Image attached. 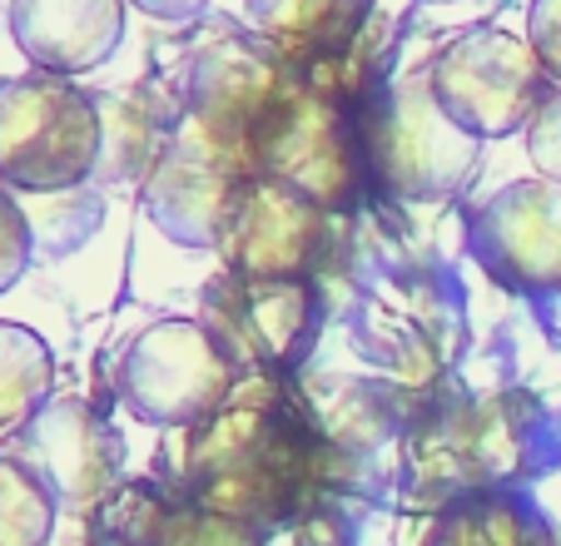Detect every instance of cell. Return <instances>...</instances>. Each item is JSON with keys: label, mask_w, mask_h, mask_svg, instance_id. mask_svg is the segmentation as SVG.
<instances>
[{"label": "cell", "mask_w": 561, "mask_h": 546, "mask_svg": "<svg viewBox=\"0 0 561 546\" xmlns=\"http://www.w3.org/2000/svg\"><path fill=\"white\" fill-rule=\"evenodd\" d=\"M318 437L294 408L239 402L199 422L184 452V487L194 507L254 526L294 522L318 497Z\"/></svg>", "instance_id": "1"}, {"label": "cell", "mask_w": 561, "mask_h": 546, "mask_svg": "<svg viewBox=\"0 0 561 546\" xmlns=\"http://www.w3.org/2000/svg\"><path fill=\"white\" fill-rule=\"evenodd\" d=\"M358 139L368 184L398 194V200H457L482 169V139L437 110L427 84H392L368 95L358 110Z\"/></svg>", "instance_id": "2"}, {"label": "cell", "mask_w": 561, "mask_h": 546, "mask_svg": "<svg viewBox=\"0 0 561 546\" xmlns=\"http://www.w3.org/2000/svg\"><path fill=\"white\" fill-rule=\"evenodd\" d=\"M105 155V110L60 75H25L0 90V184L65 194Z\"/></svg>", "instance_id": "3"}, {"label": "cell", "mask_w": 561, "mask_h": 546, "mask_svg": "<svg viewBox=\"0 0 561 546\" xmlns=\"http://www.w3.org/2000/svg\"><path fill=\"white\" fill-rule=\"evenodd\" d=\"M239 357L194 318H164L129 338L115 388L149 428H199L229 408Z\"/></svg>", "instance_id": "4"}, {"label": "cell", "mask_w": 561, "mask_h": 546, "mask_svg": "<svg viewBox=\"0 0 561 546\" xmlns=\"http://www.w3.org/2000/svg\"><path fill=\"white\" fill-rule=\"evenodd\" d=\"M427 95L472 139H507L527 129L547 100V75L527 41L502 25H472L437 50L427 70Z\"/></svg>", "instance_id": "5"}, {"label": "cell", "mask_w": 561, "mask_h": 546, "mask_svg": "<svg viewBox=\"0 0 561 546\" xmlns=\"http://www.w3.org/2000/svg\"><path fill=\"white\" fill-rule=\"evenodd\" d=\"M249 179H274L294 194L313 200L318 209H353L368 190V164H363V139L353 110L333 105L298 80V90L284 100L268 129L259 135L249 155Z\"/></svg>", "instance_id": "6"}, {"label": "cell", "mask_w": 561, "mask_h": 546, "mask_svg": "<svg viewBox=\"0 0 561 546\" xmlns=\"http://www.w3.org/2000/svg\"><path fill=\"white\" fill-rule=\"evenodd\" d=\"M15 457L41 477L55 507L95 516L119 492L125 442L115 422L85 398H50L31 422L15 432Z\"/></svg>", "instance_id": "7"}, {"label": "cell", "mask_w": 561, "mask_h": 546, "mask_svg": "<svg viewBox=\"0 0 561 546\" xmlns=\"http://www.w3.org/2000/svg\"><path fill=\"white\" fill-rule=\"evenodd\" d=\"M204 328L254 368H294L318 328V298L308 278H254L224 269L204 288Z\"/></svg>", "instance_id": "8"}, {"label": "cell", "mask_w": 561, "mask_h": 546, "mask_svg": "<svg viewBox=\"0 0 561 546\" xmlns=\"http://www.w3.org/2000/svg\"><path fill=\"white\" fill-rule=\"evenodd\" d=\"M477 263L522 294L561 288V184L517 179L502 184L472 219Z\"/></svg>", "instance_id": "9"}, {"label": "cell", "mask_w": 561, "mask_h": 546, "mask_svg": "<svg viewBox=\"0 0 561 546\" xmlns=\"http://www.w3.org/2000/svg\"><path fill=\"white\" fill-rule=\"evenodd\" d=\"M329 243V209L274 179H249L219 239L224 269L254 278H313Z\"/></svg>", "instance_id": "10"}, {"label": "cell", "mask_w": 561, "mask_h": 546, "mask_svg": "<svg viewBox=\"0 0 561 546\" xmlns=\"http://www.w3.org/2000/svg\"><path fill=\"white\" fill-rule=\"evenodd\" d=\"M244 184L249 179L229 159L214 155L190 125H180V139L170 145V155L159 159L145 184V209L170 239L219 249Z\"/></svg>", "instance_id": "11"}, {"label": "cell", "mask_w": 561, "mask_h": 546, "mask_svg": "<svg viewBox=\"0 0 561 546\" xmlns=\"http://www.w3.org/2000/svg\"><path fill=\"white\" fill-rule=\"evenodd\" d=\"M11 35L45 75H90L125 45V0H11Z\"/></svg>", "instance_id": "12"}, {"label": "cell", "mask_w": 561, "mask_h": 546, "mask_svg": "<svg viewBox=\"0 0 561 546\" xmlns=\"http://www.w3.org/2000/svg\"><path fill=\"white\" fill-rule=\"evenodd\" d=\"M254 35L288 65L339 55L358 31V0H244Z\"/></svg>", "instance_id": "13"}, {"label": "cell", "mask_w": 561, "mask_h": 546, "mask_svg": "<svg viewBox=\"0 0 561 546\" xmlns=\"http://www.w3.org/2000/svg\"><path fill=\"white\" fill-rule=\"evenodd\" d=\"M427 546H557L537 512L517 497L482 492L453 502L437 526L427 532Z\"/></svg>", "instance_id": "14"}, {"label": "cell", "mask_w": 561, "mask_h": 546, "mask_svg": "<svg viewBox=\"0 0 561 546\" xmlns=\"http://www.w3.org/2000/svg\"><path fill=\"white\" fill-rule=\"evenodd\" d=\"M55 378V357L41 333L21 323H0V428H21L45 408Z\"/></svg>", "instance_id": "15"}, {"label": "cell", "mask_w": 561, "mask_h": 546, "mask_svg": "<svg viewBox=\"0 0 561 546\" xmlns=\"http://www.w3.org/2000/svg\"><path fill=\"white\" fill-rule=\"evenodd\" d=\"M50 532L55 497L15 452H0V546H45Z\"/></svg>", "instance_id": "16"}, {"label": "cell", "mask_w": 561, "mask_h": 546, "mask_svg": "<svg viewBox=\"0 0 561 546\" xmlns=\"http://www.w3.org/2000/svg\"><path fill=\"white\" fill-rule=\"evenodd\" d=\"M25 269H31V219L11 190H0V294L21 284Z\"/></svg>", "instance_id": "17"}, {"label": "cell", "mask_w": 561, "mask_h": 546, "mask_svg": "<svg viewBox=\"0 0 561 546\" xmlns=\"http://www.w3.org/2000/svg\"><path fill=\"white\" fill-rule=\"evenodd\" d=\"M527 155H531V164L541 169V179L561 184V84L547 90L537 115L527 120Z\"/></svg>", "instance_id": "18"}, {"label": "cell", "mask_w": 561, "mask_h": 546, "mask_svg": "<svg viewBox=\"0 0 561 546\" xmlns=\"http://www.w3.org/2000/svg\"><path fill=\"white\" fill-rule=\"evenodd\" d=\"M527 45L541 75L561 84V0H531L527 5Z\"/></svg>", "instance_id": "19"}, {"label": "cell", "mask_w": 561, "mask_h": 546, "mask_svg": "<svg viewBox=\"0 0 561 546\" xmlns=\"http://www.w3.org/2000/svg\"><path fill=\"white\" fill-rule=\"evenodd\" d=\"M154 21H194L199 11H209V0H129Z\"/></svg>", "instance_id": "20"}, {"label": "cell", "mask_w": 561, "mask_h": 546, "mask_svg": "<svg viewBox=\"0 0 561 546\" xmlns=\"http://www.w3.org/2000/svg\"><path fill=\"white\" fill-rule=\"evenodd\" d=\"M437 5H443V0H437Z\"/></svg>", "instance_id": "21"}]
</instances>
